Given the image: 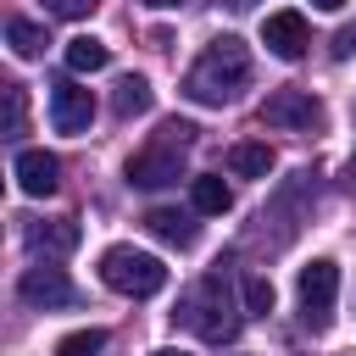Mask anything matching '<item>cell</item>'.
I'll return each mask as SVG.
<instances>
[{
  "instance_id": "6",
  "label": "cell",
  "mask_w": 356,
  "mask_h": 356,
  "mask_svg": "<svg viewBox=\"0 0 356 356\" xmlns=\"http://www.w3.org/2000/svg\"><path fill=\"white\" fill-rule=\"evenodd\" d=\"M256 117H261L267 128H317V122H323V106H317L312 89H273Z\"/></svg>"
},
{
  "instance_id": "12",
  "label": "cell",
  "mask_w": 356,
  "mask_h": 356,
  "mask_svg": "<svg viewBox=\"0 0 356 356\" xmlns=\"http://www.w3.org/2000/svg\"><path fill=\"white\" fill-rule=\"evenodd\" d=\"M145 228H150L161 245H172V250H189L195 234H200L195 217H189V211H172V206H150V211H145Z\"/></svg>"
},
{
  "instance_id": "8",
  "label": "cell",
  "mask_w": 356,
  "mask_h": 356,
  "mask_svg": "<svg viewBox=\"0 0 356 356\" xmlns=\"http://www.w3.org/2000/svg\"><path fill=\"white\" fill-rule=\"evenodd\" d=\"M178 178H184V150H172V145H161V139L128 161V184H139V189H167V184H178Z\"/></svg>"
},
{
  "instance_id": "15",
  "label": "cell",
  "mask_w": 356,
  "mask_h": 356,
  "mask_svg": "<svg viewBox=\"0 0 356 356\" xmlns=\"http://www.w3.org/2000/svg\"><path fill=\"white\" fill-rule=\"evenodd\" d=\"M111 61V50L95 39V33H78V39H67V72H100Z\"/></svg>"
},
{
  "instance_id": "3",
  "label": "cell",
  "mask_w": 356,
  "mask_h": 356,
  "mask_svg": "<svg viewBox=\"0 0 356 356\" xmlns=\"http://www.w3.org/2000/svg\"><path fill=\"white\" fill-rule=\"evenodd\" d=\"M100 284L117 289V295H128V300H150V295L167 289V267H161V256H150V250L111 245V250H100Z\"/></svg>"
},
{
  "instance_id": "2",
  "label": "cell",
  "mask_w": 356,
  "mask_h": 356,
  "mask_svg": "<svg viewBox=\"0 0 356 356\" xmlns=\"http://www.w3.org/2000/svg\"><path fill=\"white\" fill-rule=\"evenodd\" d=\"M178 317L206 339V345H228L234 334H239V312L228 306V289H222V261L184 295V306H178Z\"/></svg>"
},
{
  "instance_id": "4",
  "label": "cell",
  "mask_w": 356,
  "mask_h": 356,
  "mask_svg": "<svg viewBox=\"0 0 356 356\" xmlns=\"http://www.w3.org/2000/svg\"><path fill=\"white\" fill-rule=\"evenodd\" d=\"M295 295H300V317H306V328H312V334H323V328L334 323V295H339V267H334L328 256H317V261H306V267H300V284H295Z\"/></svg>"
},
{
  "instance_id": "24",
  "label": "cell",
  "mask_w": 356,
  "mask_h": 356,
  "mask_svg": "<svg viewBox=\"0 0 356 356\" xmlns=\"http://www.w3.org/2000/svg\"><path fill=\"white\" fill-rule=\"evenodd\" d=\"M312 6H317V11H339L345 0H312Z\"/></svg>"
},
{
  "instance_id": "18",
  "label": "cell",
  "mask_w": 356,
  "mask_h": 356,
  "mask_svg": "<svg viewBox=\"0 0 356 356\" xmlns=\"http://www.w3.org/2000/svg\"><path fill=\"white\" fill-rule=\"evenodd\" d=\"M239 289H245V312H250V317H267V312H273V300H278V295H273V284H267L261 273H245V284H239Z\"/></svg>"
},
{
  "instance_id": "22",
  "label": "cell",
  "mask_w": 356,
  "mask_h": 356,
  "mask_svg": "<svg viewBox=\"0 0 356 356\" xmlns=\"http://www.w3.org/2000/svg\"><path fill=\"white\" fill-rule=\"evenodd\" d=\"M50 6H56V17H89L100 0H50Z\"/></svg>"
},
{
  "instance_id": "23",
  "label": "cell",
  "mask_w": 356,
  "mask_h": 356,
  "mask_svg": "<svg viewBox=\"0 0 356 356\" xmlns=\"http://www.w3.org/2000/svg\"><path fill=\"white\" fill-rule=\"evenodd\" d=\"M350 50H356V28H339V33H334V56H339V61H345V56H350Z\"/></svg>"
},
{
  "instance_id": "13",
  "label": "cell",
  "mask_w": 356,
  "mask_h": 356,
  "mask_svg": "<svg viewBox=\"0 0 356 356\" xmlns=\"http://www.w3.org/2000/svg\"><path fill=\"white\" fill-rule=\"evenodd\" d=\"M228 172H234V178H267V172H273V150H267L261 139H239V145L228 150Z\"/></svg>"
},
{
  "instance_id": "7",
  "label": "cell",
  "mask_w": 356,
  "mask_h": 356,
  "mask_svg": "<svg viewBox=\"0 0 356 356\" xmlns=\"http://www.w3.org/2000/svg\"><path fill=\"white\" fill-rule=\"evenodd\" d=\"M261 44L278 56V61H300L306 44H312V28L300 11H267L261 17Z\"/></svg>"
},
{
  "instance_id": "1",
  "label": "cell",
  "mask_w": 356,
  "mask_h": 356,
  "mask_svg": "<svg viewBox=\"0 0 356 356\" xmlns=\"http://www.w3.org/2000/svg\"><path fill=\"white\" fill-rule=\"evenodd\" d=\"M245 83H250V50H245V39H234V33L211 39V44L200 50V61L184 72V95L200 100V106H228Z\"/></svg>"
},
{
  "instance_id": "5",
  "label": "cell",
  "mask_w": 356,
  "mask_h": 356,
  "mask_svg": "<svg viewBox=\"0 0 356 356\" xmlns=\"http://www.w3.org/2000/svg\"><path fill=\"white\" fill-rule=\"evenodd\" d=\"M17 295H22L33 312H61V306H78V284H72L61 267H50V261L28 267V273H22V284H17Z\"/></svg>"
},
{
  "instance_id": "14",
  "label": "cell",
  "mask_w": 356,
  "mask_h": 356,
  "mask_svg": "<svg viewBox=\"0 0 356 356\" xmlns=\"http://www.w3.org/2000/svg\"><path fill=\"white\" fill-rule=\"evenodd\" d=\"M189 206H195L200 217H222V211L234 206V189H228L222 178H189Z\"/></svg>"
},
{
  "instance_id": "16",
  "label": "cell",
  "mask_w": 356,
  "mask_h": 356,
  "mask_svg": "<svg viewBox=\"0 0 356 356\" xmlns=\"http://www.w3.org/2000/svg\"><path fill=\"white\" fill-rule=\"evenodd\" d=\"M150 100H156V89H150L145 78H122V83H117V95H111V111L128 122V117H145V111H150Z\"/></svg>"
},
{
  "instance_id": "17",
  "label": "cell",
  "mask_w": 356,
  "mask_h": 356,
  "mask_svg": "<svg viewBox=\"0 0 356 356\" xmlns=\"http://www.w3.org/2000/svg\"><path fill=\"white\" fill-rule=\"evenodd\" d=\"M6 44L28 61V56H39V50L50 44V33H44L39 22H28V17H11V22H6Z\"/></svg>"
},
{
  "instance_id": "11",
  "label": "cell",
  "mask_w": 356,
  "mask_h": 356,
  "mask_svg": "<svg viewBox=\"0 0 356 356\" xmlns=\"http://www.w3.org/2000/svg\"><path fill=\"white\" fill-rule=\"evenodd\" d=\"M78 239H83V228H78L72 217L28 222V245H33V256H67V250H78Z\"/></svg>"
},
{
  "instance_id": "9",
  "label": "cell",
  "mask_w": 356,
  "mask_h": 356,
  "mask_svg": "<svg viewBox=\"0 0 356 356\" xmlns=\"http://www.w3.org/2000/svg\"><path fill=\"white\" fill-rule=\"evenodd\" d=\"M50 122H56V134H83V128L95 122V95H89L83 83L61 78V83L50 89Z\"/></svg>"
},
{
  "instance_id": "26",
  "label": "cell",
  "mask_w": 356,
  "mask_h": 356,
  "mask_svg": "<svg viewBox=\"0 0 356 356\" xmlns=\"http://www.w3.org/2000/svg\"><path fill=\"white\" fill-rule=\"evenodd\" d=\"M156 356H184V350H156Z\"/></svg>"
},
{
  "instance_id": "20",
  "label": "cell",
  "mask_w": 356,
  "mask_h": 356,
  "mask_svg": "<svg viewBox=\"0 0 356 356\" xmlns=\"http://www.w3.org/2000/svg\"><path fill=\"white\" fill-rule=\"evenodd\" d=\"M22 117H28V95H22V83H6V134H22Z\"/></svg>"
},
{
  "instance_id": "25",
  "label": "cell",
  "mask_w": 356,
  "mask_h": 356,
  "mask_svg": "<svg viewBox=\"0 0 356 356\" xmlns=\"http://www.w3.org/2000/svg\"><path fill=\"white\" fill-rule=\"evenodd\" d=\"M145 6H156V11H172V6H184V0H145Z\"/></svg>"
},
{
  "instance_id": "10",
  "label": "cell",
  "mask_w": 356,
  "mask_h": 356,
  "mask_svg": "<svg viewBox=\"0 0 356 356\" xmlns=\"http://www.w3.org/2000/svg\"><path fill=\"white\" fill-rule=\"evenodd\" d=\"M11 172H17V189H22V195H50L56 178H61V161H56L50 150H17Z\"/></svg>"
},
{
  "instance_id": "19",
  "label": "cell",
  "mask_w": 356,
  "mask_h": 356,
  "mask_svg": "<svg viewBox=\"0 0 356 356\" xmlns=\"http://www.w3.org/2000/svg\"><path fill=\"white\" fill-rule=\"evenodd\" d=\"M106 350V328H78L56 345V356H100Z\"/></svg>"
},
{
  "instance_id": "21",
  "label": "cell",
  "mask_w": 356,
  "mask_h": 356,
  "mask_svg": "<svg viewBox=\"0 0 356 356\" xmlns=\"http://www.w3.org/2000/svg\"><path fill=\"white\" fill-rule=\"evenodd\" d=\"M161 145L189 150V145H195V122H178V117H172V122H161Z\"/></svg>"
}]
</instances>
